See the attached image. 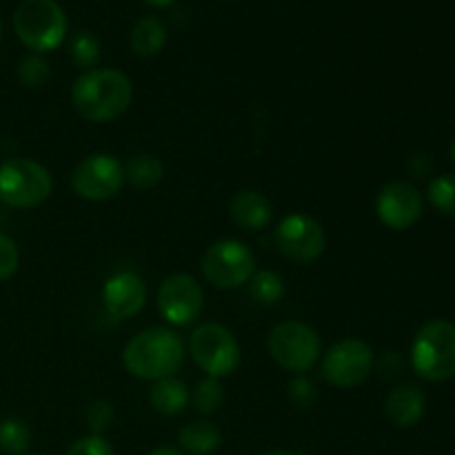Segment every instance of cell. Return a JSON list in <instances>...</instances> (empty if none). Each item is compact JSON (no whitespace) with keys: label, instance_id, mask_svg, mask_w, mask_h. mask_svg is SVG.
<instances>
[{"label":"cell","instance_id":"6da1fadb","mask_svg":"<svg viewBox=\"0 0 455 455\" xmlns=\"http://www.w3.org/2000/svg\"><path fill=\"white\" fill-rule=\"evenodd\" d=\"M133 100V84L114 67L89 69L76 78L71 102L89 123H109L123 116Z\"/></svg>","mask_w":455,"mask_h":455},{"label":"cell","instance_id":"7a4b0ae2","mask_svg":"<svg viewBox=\"0 0 455 455\" xmlns=\"http://www.w3.org/2000/svg\"><path fill=\"white\" fill-rule=\"evenodd\" d=\"M185 363V342L172 329L151 327L133 336L123 351V364L133 378L163 380L176 376Z\"/></svg>","mask_w":455,"mask_h":455},{"label":"cell","instance_id":"3957f363","mask_svg":"<svg viewBox=\"0 0 455 455\" xmlns=\"http://www.w3.org/2000/svg\"><path fill=\"white\" fill-rule=\"evenodd\" d=\"M67 13L56 0H22L13 13L18 38L36 53L60 47L67 38Z\"/></svg>","mask_w":455,"mask_h":455},{"label":"cell","instance_id":"277c9868","mask_svg":"<svg viewBox=\"0 0 455 455\" xmlns=\"http://www.w3.org/2000/svg\"><path fill=\"white\" fill-rule=\"evenodd\" d=\"M411 364L420 378L444 382L455 376V324L431 320L418 331L411 345Z\"/></svg>","mask_w":455,"mask_h":455},{"label":"cell","instance_id":"5b68a950","mask_svg":"<svg viewBox=\"0 0 455 455\" xmlns=\"http://www.w3.org/2000/svg\"><path fill=\"white\" fill-rule=\"evenodd\" d=\"M52 173L36 160L12 158L0 164V200L9 207H40L52 196Z\"/></svg>","mask_w":455,"mask_h":455},{"label":"cell","instance_id":"8992f818","mask_svg":"<svg viewBox=\"0 0 455 455\" xmlns=\"http://www.w3.org/2000/svg\"><path fill=\"white\" fill-rule=\"evenodd\" d=\"M267 349L280 369L289 373H307L320 358V338L300 320L278 323L267 336Z\"/></svg>","mask_w":455,"mask_h":455},{"label":"cell","instance_id":"52a82bcc","mask_svg":"<svg viewBox=\"0 0 455 455\" xmlns=\"http://www.w3.org/2000/svg\"><path fill=\"white\" fill-rule=\"evenodd\" d=\"M191 358L207 378H227L240 367V347L234 333L218 323H204L191 333Z\"/></svg>","mask_w":455,"mask_h":455},{"label":"cell","instance_id":"ba28073f","mask_svg":"<svg viewBox=\"0 0 455 455\" xmlns=\"http://www.w3.org/2000/svg\"><path fill=\"white\" fill-rule=\"evenodd\" d=\"M203 274L213 287L238 289L256 274V256L240 240H218L204 251Z\"/></svg>","mask_w":455,"mask_h":455},{"label":"cell","instance_id":"9c48e42d","mask_svg":"<svg viewBox=\"0 0 455 455\" xmlns=\"http://www.w3.org/2000/svg\"><path fill=\"white\" fill-rule=\"evenodd\" d=\"M373 371V351L360 338H345L329 347L323 360V376L338 389H355Z\"/></svg>","mask_w":455,"mask_h":455},{"label":"cell","instance_id":"30bf717a","mask_svg":"<svg viewBox=\"0 0 455 455\" xmlns=\"http://www.w3.org/2000/svg\"><path fill=\"white\" fill-rule=\"evenodd\" d=\"M124 182L123 164L109 154H92L80 160L71 172L76 196L92 203L114 198Z\"/></svg>","mask_w":455,"mask_h":455},{"label":"cell","instance_id":"8fae6325","mask_svg":"<svg viewBox=\"0 0 455 455\" xmlns=\"http://www.w3.org/2000/svg\"><path fill=\"white\" fill-rule=\"evenodd\" d=\"M274 238L278 251L287 260L300 262V265L314 262L315 258L323 256L324 247H327L323 225L307 213H291V216L283 218Z\"/></svg>","mask_w":455,"mask_h":455},{"label":"cell","instance_id":"7c38bea8","mask_svg":"<svg viewBox=\"0 0 455 455\" xmlns=\"http://www.w3.org/2000/svg\"><path fill=\"white\" fill-rule=\"evenodd\" d=\"M203 307L204 293L194 275L172 274L160 283L158 311L169 324L187 327L203 314Z\"/></svg>","mask_w":455,"mask_h":455},{"label":"cell","instance_id":"4fadbf2b","mask_svg":"<svg viewBox=\"0 0 455 455\" xmlns=\"http://www.w3.org/2000/svg\"><path fill=\"white\" fill-rule=\"evenodd\" d=\"M422 194L411 182L395 180L380 189L376 200V213L389 229L404 231L416 225L422 216Z\"/></svg>","mask_w":455,"mask_h":455},{"label":"cell","instance_id":"5bb4252c","mask_svg":"<svg viewBox=\"0 0 455 455\" xmlns=\"http://www.w3.org/2000/svg\"><path fill=\"white\" fill-rule=\"evenodd\" d=\"M147 302L145 280L132 271H120L102 284V305L111 318H133Z\"/></svg>","mask_w":455,"mask_h":455},{"label":"cell","instance_id":"9a60e30c","mask_svg":"<svg viewBox=\"0 0 455 455\" xmlns=\"http://www.w3.org/2000/svg\"><path fill=\"white\" fill-rule=\"evenodd\" d=\"M427 409V395L420 387L416 385H400L391 389L387 395L385 411L391 425L400 427V429H411L422 420Z\"/></svg>","mask_w":455,"mask_h":455},{"label":"cell","instance_id":"2e32d148","mask_svg":"<svg viewBox=\"0 0 455 455\" xmlns=\"http://www.w3.org/2000/svg\"><path fill=\"white\" fill-rule=\"evenodd\" d=\"M229 216L240 229L258 231L269 225L271 218H274V207L260 191L243 189L231 198Z\"/></svg>","mask_w":455,"mask_h":455},{"label":"cell","instance_id":"e0dca14e","mask_svg":"<svg viewBox=\"0 0 455 455\" xmlns=\"http://www.w3.org/2000/svg\"><path fill=\"white\" fill-rule=\"evenodd\" d=\"M189 400H191L189 389H187L185 382L178 380L176 376L158 380L149 394L151 407H154L160 416H167V418L180 416V413L187 409V404H189Z\"/></svg>","mask_w":455,"mask_h":455},{"label":"cell","instance_id":"ac0fdd59","mask_svg":"<svg viewBox=\"0 0 455 455\" xmlns=\"http://www.w3.org/2000/svg\"><path fill=\"white\" fill-rule=\"evenodd\" d=\"M178 444L189 455H212L222 447V434L213 422L196 420L182 427Z\"/></svg>","mask_w":455,"mask_h":455},{"label":"cell","instance_id":"d6986e66","mask_svg":"<svg viewBox=\"0 0 455 455\" xmlns=\"http://www.w3.org/2000/svg\"><path fill=\"white\" fill-rule=\"evenodd\" d=\"M124 180L132 187L142 191H149L158 187L164 178V164L154 154H133L123 164Z\"/></svg>","mask_w":455,"mask_h":455},{"label":"cell","instance_id":"ffe728a7","mask_svg":"<svg viewBox=\"0 0 455 455\" xmlns=\"http://www.w3.org/2000/svg\"><path fill=\"white\" fill-rule=\"evenodd\" d=\"M167 43V27L160 18L147 16L133 25L132 29V49L140 58H151L163 52Z\"/></svg>","mask_w":455,"mask_h":455},{"label":"cell","instance_id":"44dd1931","mask_svg":"<svg viewBox=\"0 0 455 455\" xmlns=\"http://www.w3.org/2000/svg\"><path fill=\"white\" fill-rule=\"evenodd\" d=\"M249 293H251V298L258 305H275L284 296V278L269 269L256 271L253 278L249 280Z\"/></svg>","mask_w":455,"mask_h":455},{"label":"cell","instance_id":"7402d4cb","mask_svg":"<svg viewBox=\"0 0 455 455\" xmlns=\"http://www.w3.org/2000/svg\"><path fill=\"white\" fill-rule=\"evenodd\" d=\"M31 444V431L20 418H4L0 422V451L7 455H25Z\"/></svg>","mask_w":455,"mask_h":455},{"label":"cell","instance_id":"603a6c76","mask_svg":"<svg viewBox=\"0 0 455 455\" xmlns=\"http://www.w3.org/2000/svg\"><path fill=\"white\" fill-rule=\"evenodd\" d=\"M69 56L80 69H93L100 60V43L92 31H78L69 38Z\"/></svg>","mask_w":455,"mask_h":455},{"label":"cell","instance_id":"cb8c5ba5","mask_svg":"<svg viewBox=\"0 0 455 455\" xmlns=\"http://www.w3.org/2000/svg\"><path fill=\"white\" fill-rule=\"evenodd\" d=\"M191 403H194L196 411L203 413V416H212L225 403V391L222 385L216 378H204L196 385L194 394H191Z\"/></svg>","mask_w":455,"mask_h":455},{"label":"cell","instance_id":"d4e9b609","mask_svg":"<svg viewBox=\"0 0 455 455\" xmlns=\"http://www.w3.org/2000/svg\"><path fill=\"white\" fill-rule=\"evenodd\" d=\"M427 198L444 216H455V173L434 178L427 189Z\"/></svg>","mask_w":455,"mask_h":455},{"label":"cell","instance_id":"484cf974","mask_svg":"<svg viewBox=\"0 0 455 455\" xmlns=\"http://www.w3.org/2000/svg\"><path fill=\"white\" fill-rule=\"evenodd\" d=\"M52 78V67L44 60L40 53H31L25 56L18 65V80L25 84L27 89H40L49 83Z\"/></svg>","mask_w":455,"mask_h":455},{"label":"cell","instance_id":"4316f807","mask_svg":"<svg viewBox=\"0 0 455 455\" xmlns=\"http://www.w3.org/2000/svg\"><path fill=\"white\" fill-rule=\"evenodd\" d=\"M114 418H116L114 404L105 398H100V400H96V403L89 404L87 413H84L87 427L92 429V434H96V435H102V431L109 429V427L114 425Z\"/></svg>","mask_w":455,"mask_h":455},{"label":"cell","instance_id":"83f0119b","mask_svg":"<svg viewBox=\"0 0 455 455\" xmlns=\"http://www.w3.org/2000/svg\"><path fill=\"white\" fill-rule=\"evenodd\" d=\"M289 400L296 409H311L318 403V389L314 382L305 376H298L296 380L289 385Z\"/></svg>","mask_w":455,"mask_h":455},{"label":"cell","instance_id":"f1b7e54d","mask_svg":"<svg viewBox=\"0 0 455 455\" xmlns=\"http://www.w3.org/2000/svg\"><path fill=\"white\" fill-rule=\"evenodd\" d=\"M65 455H114V447L102 435L92 434L76 440Z\"/></svg>","mask_w":455,"mask_h":455},{"label":"cell","instance_id":"f546056e","mask_svg":"<svg viewBox=\"0 0 455 455\" xmlns=\"http://www.w3.org/2000/svg\"><path fill=\"white\" fill-rule=\"evenodd\" d=\"M18 262H20V253H18L16 243L9 235L0 234V283L16 274Z\"/></svg>","mask_w":455,"mask_h":455},{"label":"cell","instance_id":"4dcf8cb0","mask_svg":"<svg viewBox=\"0 0 455 455\" xmlns=\"http://www.w3.org/2000/svg\"><path fill=\"white\" fill-rule=\"evenodd\" d=\"M149 455H182V453L173 447H158V449H154Z\"/></svg>","mask_w":455,"mask_h":455},{"label":"cell","instance_id":"1f68e13d","mask_svg":"<svg viewBox=\"0 0 455 455\" xmlns=\"http://www.w3.org/2000/svg\"><path fill=\"white\" fill-rule=\"evenodd\" d=\"M147 4H151V7H169V4H173L176 0H145Z\"/></svg>","mask_w":455,"mask_h":455},{"label":"cell","instance_id":"d6a6232c","mask_svg":"<svg viewBox=\"0 0 455 455\" xmlns=\"http://www.w3.org/2000/svg\"><path fill=\"white\" fill-rule=\"evenodd\" d=\"M262 455H298V453L284 451V449H274V451H267V453H262Z\"/></svg>","mask_w":455,"mask_h":455},{"label":"cell","instance_id":"836d02e7","mask_svg":"<svg viewBox=\"0 0 455 455\" xmlns=\"http://www.w3.org/2000/svg\"><path fill=\"white\" fill-rule=\"evenodd\" d=\"M451 160L455 163V140L451 142Z\"/></svg>","mask_w":455,"mask_h":455},{"label":"cell","instance_id":"e575fe53","mask_svg":"<svg viewBox=\"0 0 455 455\" xmlns=\"http://www.w3.org/2000/svg\"><path fill=\"white\" fill-rule=\"evenodd\" d=\"M0 36H3V25H0Z\"/></svg>","mask_w":455,"mask_h":455},{"label":"cell","instance_id":"d590c367","mask_svg":"<svg viewBox=\"0 0 455 455\" xmlns=\"http://www.w3.org/2000/svg\"><path fill=\"white\" fill-rule=\"evenodd\" d=\"M25 455H40V453H25Z\"/></svg>","mask_w":455,"mask_h":455}]
</instances>
